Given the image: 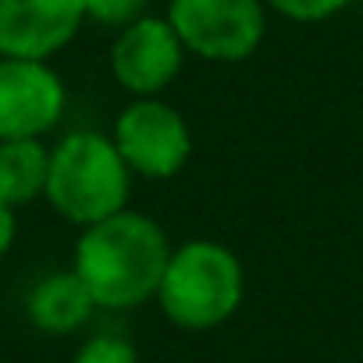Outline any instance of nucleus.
I'll list each match as a JSON object with an SVG mask.
<instances>
[{"label":"nucleus","instance_id":"11","mask_svg":"<svg viewBox=\"0 0 363 363\" xmlns=\"http://www.w3.org/2000/svg\"><path fill=\"white\" fill-rule=\"evenodd\" d=\"M72 363H139V352L128 338L118 335H93L89 342L79 345Z\"/></svg>","mask_w":363,"mask_h":363},{"label":"nucleus","instance_id":"4","mask_svg":"<svg viewBox=\"0 0 363 363\" xmlns=\"http://www.w3.org/2000/svg\"><path fill=\"white\" fill-rule=\"evenodd\" d=\"M264 0H171L167 22L186 54L203 61L235 65L257 54L267 33Z\"/></svg>","mask_w":363,"mask_h":363},{"label":"nucleus","instance_id":"6","mask_svg":"<svg viewBox=\"0 0 363 363\" xmlns=\"http://www.w3.org/2000/svg\"><path fill=\"white\" fill-rule=\"evenodd\" d=\"M65 82L47 61L0 57V143L40 139L65 114Z\"/></svg>","mask_w":363,"mask_h":363},{"label":"nucleus","instance_id":"8","mask_svg":"<svg viewBox=\"0 0 363 363\" xmlns=\"http://www.w3.org/2000/svg\"><path fill=\"white\" fill-rule=\"evenodd\" d=\"M86 22V0H0V57L50 61Z\"/></svg>","mask_w":363,"mask_h":363},{"label":"nucleus","instance_id":"10","mask_svg":"<svg viewBox=\"0 0 363 363\" xmlns=\"http://www.w3.org/2000/svg\"><path fill=\"white\" fill-rule=\"evenodd\" d=\"M47 174H50V150L43 146V139L0 143V200L11 211L47 193Z\"/></svg>","mask_w":363,"mask_h":363},{"label":"nucleus","instance_id":"3","mask_svg":"<svg viewBox=\"0 0 363 363\" xmlns=\"http://www.w3.org/2000/svg\"><path fill=\"white\" fill-rule=\"evenodd\" d=\"M242 260L214 239H193L174 246L157 289L164 317L186 331H207L225 324L242 306Z\"/></svg>","mask_w":363,"mask_h":363},{"label":"nucleus","instance_id":"12","mask_svg":"<svg viewBox=\"0 0 363 363\" xmlns=\"http://www.w3.org/2000/svg\"><path fill=\"white\" fill-rule=\"evenodd\" d=\"M146 4L150 0H86V18L111 29H125L146 15Z\"/></svg>","mask_w":363,"mask_h":363},{"label":"nucleus","instance_id":"5","mask_svg":"<svg viewBox=\"0 0 363 363\" xmlns=\"http://www.w3.org/2000/svg\"><path fill=\"white\" fill-rule=\"evenodd\" d=\"M121 160L143 178H174L193 157V132L171 104L160 96L132 100L111 132Z\"/></svg>","mask_w":363,"mask_h":363},{"label":"nucleus","instance_id":"7","mask_svg":"<svg viewBox=\"0 0 363 363\" xmlns=\"http://www.w3.org/2000/svg\"><path fill=\"white\" fill-rule=\"evenodd\" d=\"M186 61L178 33L171 29L167 18L143 15L132 26H125L111 47V72L121 89H128L135 100L164 93Z\"/></svg>","mask_w":363,"mask_h":363},{"label":"nucleus","instance_id":"2","mask_svg":"<svg viewBox=\"0 0 363 363\" xmlns=\"http://www.w3.org/2000/svg\"><path fill=\"white\" fill-rule=\"evenodd\" d=\"M128 186H132V171L121 160L114 139L104 132L93 128L68 132L50 150V174H47L43 196L65 221L79 228H89L125 211Z\"/></svg>","mask_w":363,"mask_h":363},{"label":"nucleus","instance_id":"14","mask_svg":"<svg viewBox=\"0 0 363 363\" xmlns=\"http://www.w3.org/2000/svg\"><path fill=\"white\" fill-rule=\"evenodd\" d=\"M15 242V211L0 200V257H4Z\"/></svg>","mask_w":363,"mask_h":363},{"label":"nucleus","instance_id":"1","mask_svg":"<svg viewBox=\"0 0 363 363\" xmlns=\"http://www.w3.org/2000/svg\"><path fill=\"white\" fill-rule=\"evenodd\" d=\"M171 250L174 246L150 214L125 207L107 221L82 228L72 271L82 278L96 306L132 310L146 299H157Z\"/></svg>","mask_w":363,"mask_h":363},{"label":"nucleus","instance_id":"9","mask_svg":"<svg viewBox=\"0 0 363 363\" xmlns=\"http://www.w3.org/2000/svg\"><path fill=\"white\" fill-rule=\"evenodd\" d=\"M26 306H29V320L43 335H72L96 310L89 289L82 285V278L75 271H54V274H47L29 292V303Z\"/></svg>","mask_w":363,"mask_h":363},{"label":"nucleus","instance_id":"13","mask_svg":"<svg viewBox=\"0 0 363 363\" xmlns=\"http://www.w3.org/2000/svg\"><path fill=\"white\" fill-rule=\"evenodd\" d=\"M267 8H274L289 22H324L338 15L349 0H264Z\"/></svg>","mask_w":363,"mask_h":363}]
</instances>
